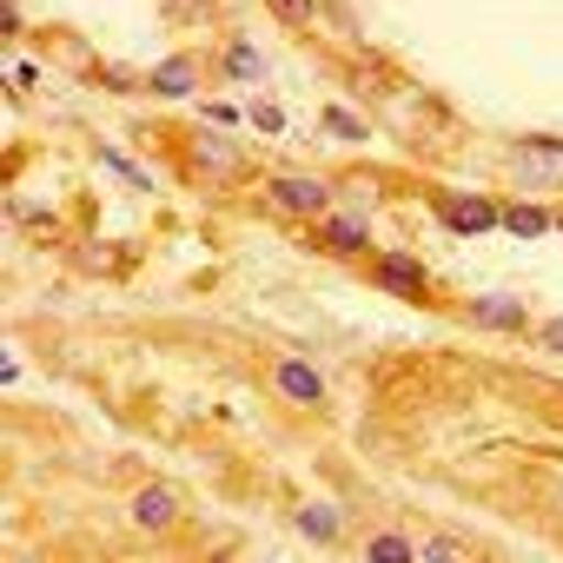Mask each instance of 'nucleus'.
Masks as SVG:
<instances>
[{"instance_id": "nucleus-16", "label": "nucleus", "mask_w": 563, "mask_h": 563, "mask_svg": "<svg viewBox=\"0 0 563 563\" xmlns=\"http://www.w3.org/2000/svg\"><path fill=\"white\" fill-rule=\"evenodd\" d=\"M225 67H232L239 80H258V74H265V60H258V54H252L245 41H232V47H225Z\"/></svg>"}, {"instance_id": "nucleus-17", "label": "nucleus", "mask_w": 563, "mask_h": 563, "mask_svg": "<svg viewBox=\"0 0 563 563\" xmlns=\"http://www.w3.org/2000/svg\"><path fill=\"white\" fill-rule=\"evenodd\" d=\"M80 265H87V272H126V258H113V245H87Z\"/></svg>"}, {"instance_id": "nucleus-20", "label": "nucleus", "mask_w": 563, "mask_h": 563, "mask_svg": "<svg viewBox=\"0 0 563 563\" xmlns=\"http://www.w3.org/2000/svg\"><path fill=\"white\" fill-rule=\"evenodd\" d=\"M252 126H258V133H286V113H278L272 100H258V107H252Z\"/></svg>"}, {"instance_id": "nucleus-9", "label": "nucleus", "mask_w": 563, "mask_h": 563, "mask_svg": "<svg viewBox=\"0 0 563 563\" xmlns=\"http://www.w3.org/2000/svg\"><path fill=\"white\" fill-rule=\"evenodd\" d=\"M192 87H199V60L192 54H173V60H159L146 74V93H159V100H186Z\"/></svg>"}, {"instance_id": "nucleus-24", "label": "nucleus", "mask_w": 563, "mask_h": 563, "mask_svg": "<svg viewBox=\"0 0 563 563\" xmlns=\"http://www.w3.org/2000/svg\"><path fill=\"white\" fill-rule=\"evenodd\" d=\"M556 225H563V212H556Z\"/></svg>"}, {"instance_id": "nucleus-3", "label": "nucleus", "mask_w": 563, "mask_h": 563, "mask_svg": "<svg viewBox=\"0 0 563 563\" xmlns=\"http://www.w3.org/2000/svg\"><path fill=\"white\" fill-rule=\"evenodd\" d=\"M265 199L286 212V219H325L332 212V186L312 179V173H272L265 179Z\"/></svg>"}, {"instance_id": "nucleus-11", "label": "nucleus", "mask_w": 563, "mask_h": 563, "mask_svg": "<svg viewBox=\"0 0 563 563\" xmlns=\"http://www.w3.org/2000/svg\"><path fill=\"white\" fill-rule=\"evenodd\" d=\"M292 523H299L306 543H339V537H345V510H339V504H299Z\"/></svg>"}, {"instance_id": "nucleus-23", "label": "nucleus", "mask_w": 563, "mask_h": 563, "mask_svg": "<svg viewBox=\"0 0 563 563\" xmlns=\"http://www.w3.org/2000/svg\"><path fill=\"white\" fill-rule=\"evenodd\" d=\"M537 339H543V352H556V358H563V319H543V332H537Z\"/></svg>"}, {"instance_id": "nucleus-19", "label": "nucleus", "mask_w": 563, "mask_h": 563, "mask_svg": "<svg viewBox=\"0 0 563 563\" xmlns=\"http://www.w3.org/2000/svg\"><path fill=\"white\" fill-rule=\"evenodd\" d=\"M199 120H206V126H225V133H232V126H239V107H225V100H206V107H199Z\"/></svg>"}, {"instance_id": "nucleus-7", "label": "nucleus", "mask_w": 563, "mask_h": 563, "mask_svg": "<svg viewBox=\"0 0 563 563\" xmlns=\"http://www.w3.org/2000/svg\"><path fill=\"white\" fill-rule=\"evenodd\" d=\"M133 523L140 530H173L179 523V490L173 484H140L133 490Z\"/></svg>"}, {"instance_id": "nucleus-22", "label": "nucleus", "mask_w": 563, "mask_h": 563, "mask_svg": "<svg viewBox=\"0 0 563 563\" xmlns=\"http://www.w3.org/2000/svg\"><path fill=\"white\" fill-rule=\"evenodd\" d=\"M206 8H212V0H166V14H173V21H199Z\"/></svg>"}, {"instance_id": "nucleus-18", "label": "nucleus", "mask_w": 563, "mask_h": 563, "mask_svg": "<svg viewBox=\"0 0 563 563\" xmlns=\"http://www.w3.org/2000/svg\"><path fill=\"white\" fill-rule=\"evenodd\" d=\"M418 556L424 563H451V556H464V543L457 537H431V543H418Z\"/></svg>"}, {"instance_id": "nucleus-21", "label": "nucleus", "mask_w": 563, "mask_h": 563, "mask_svg": "<svg viewBox=\"0 0 563 563\" xmlns=\"http://www.w3.org/2000/svg\"><path fill=\"white\" fill-rule=\"evenodd\" d=\"M100 159H107V166H113V173H120V179H126V186H140V192H146V186H153V179H146V173H140V166H133V159H120V153H100Z\"/></svg>"}, {"instance_id": "nucleus-13", "label": "nucleus", "mask_w": 563, "mask_h": 563, "mask_svg": "<svg viewBox=\"0 0 563 563\" xmlns=\"http://www.w3.org/2000/svg\"><path fill=\"white\" fill-rule=\"evenodd\" d=\"M365 556H372V563H411V556H418V543H411V537H398V530H378V537H365Z\"/></svg>"}, {"instance_id": "nucleus-10", "label": "nucleus", "mask_w": 563, "mask_h": 563, "mask_svg": "<svg viewBox=\"0 0 563 563\" xmlns=\"http://www.w3.org/2000/svg\"><path fill=\"white\" fill-rule=\"evenodd\" d=\"M464 312H471V325H484V332H523V306L504 299V292H484V299H471Z\"/></svg>"}, {"instance_id": "nucleus-15", "label": "nucleus", "mask_w": 563, "mask_h": 563, "mask_svg": "<svg viewBox=\"0 0 563 563\" xmlns=\"http://www.w3.org/2000/svg\"><path fill=\"white\" fill-rule=\"evenodd\" d=\"M265 8H272L278 21H286V27H312V21H319V8H325V0H265Z\"/></svg>"}, {"instance_id": "nucleus-12", "label": "nucleus", "mask_w": 563, "mask_h": 563, "mask_svg": "<svg viewBox=\"0 0 563 563\" xmlns=\"http://www.w3.org/2000/svg\"><path fill=\"white\" fill-rule=\"evenodd\" d=\"M550 225H556V212H550V206H537V199L504 206V232H517V239H543Z\"/></svg>"}, {"instance_id": "nucleus-1", "label": "nucleus", "mask_w": 563, "mask_h": 563, "mask_svg": "<svg viewBox=\"0 0 563 563\" xmlns=\"http://www.w3.org/2000/svg\"><path fill=\"white\" fill-rule=\"evenodd\" d=\"M510 179L523 192H563V140L556 133H523L510 140Z\"/></svg>"}, {"instance_id": "nucleus-6", "label": "nucleus", "mask_w": 563, "mask_h": 563, "mask_svg": "<svg viewBox=\"0 0 563 563\" xmlns=\"http://www.w3.org/2000/svg\"><path fill=\"white\" fill-rule=\"evenodd\" d=\"M272 385H278V398H292V405H306V411L325 405V378H319L306 358H278V365H272Z\"/></svg>"}, {"instance_id": "nucleus-8", "label": "nucleus", "mask_w": 563, "mask_h": 563, "mask_svg": "<svg viewBox=\"0 0 563 563\" xmlns=\"http://www.w3.org/2000/svg\"><path fill=\"white\" fill-rule=\"evenodd\" d=\"M319 245H325L332 258H358V252H372V232H365V219H352V212H325Z\"/></svg>"}, {"instance_id": "nucleus-2", "label": "nucleus", "mask_w": 563, "mask_h": 563, "mask_svg": "<svg viewBox=\"0 0 563 563\" xmlns=\"http://www.w3.org/2000/svg\"><path fill=\"white\" fill-rule=\"evenodd\" d=\"M186 166H192V179H206V186H232V179L245 173V153L225 140V126H199V133H186Z\"/></svg>"}, {"instance_id": "nucleus-4", "label": "nucleus", "mask_w": 563, "mask_h": 563, "mask_svg": "<svg viewBox=\"0 0 563 563\" xmlns=\"http://www.w3.org/2000/svg\"><path fill=\"white\" fill-rule=\"evenodd\" d=\"M438 225L457 232V239H477V232L504 225V206L484 199V192H451V199H438Z\"/></svg>"}, {"instance_id": "nucleus-14", "label": "nucleus", "mask_w": 563, "mask_h": 563, "mask_svg": "<svg viewBox=\"0 0 563 563\" xmlns=\"http://www.w3.org/2000/svg\"><path fill=\"white\" fill-rule=\"evenodd\" d=\"M325 140H345V146H358V140H372V133H365V120H358V113H345V107H325Z\"/></svg>"}, {"instance_id": "nucleus-5", "label": "nucleus", "mask_w": 563, "mask_h": 563, "mask_svg": "<svg viewBox=\"0 0 563 563\" xmlns=\"http://www.w3.org/2000/svg\"><path fill=\"white\" fill-rule=\"evenodd\" d=\"M372 278L385 292H398V299H411V306H424L431 299V272L418 265V258H405V252H378V265H372Z\"/></svg>"}]
</instances>
